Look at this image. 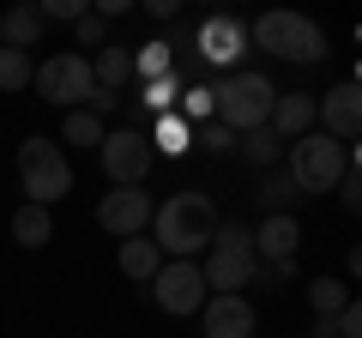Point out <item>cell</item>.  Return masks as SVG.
<instances>
[{
	"mask_svg": "<svg viewBox=\"0 0 362 338\" xmlns=\"http://www.w3.org/2000/svg\"><path fill=\"white\" fill-rule=\"evenodd\" d=\"M13 242H18V247H49V242H54L49 206H30V199H25V206L13 211Z\"/></svg>",
	"mask_w": 362,
	"mask_h": 338,
	"instance_id": "cell-20",
	"label": "cell"
},
{
	"mask_svg": "<svg viewBox=\"0 0 362 338\" xmlns=\"http://www.w3.org/2000/svg\"><path fill=\"white\" fill-rule=\"evenodd\" d=\"M175 91H181L175 73H169V78H151V85H145V109H151V121H157V115H175Z\"/></svg>",
	"mask_w": 362,
	"mask_h": 338,
	"instance_id": "cell-28",
	"label": "cell"
},
{
	"mask_svg": "<svg viewBox=\"0 0 362 338\" xmlns=\"http://www.w3.org/2000/svg\"><path fill=\"white\" fill-rule=\"evenodd\" d=\"M211 121H223V127L242 139V133H254V127H266L272 121V103H278V85H272L266 73H230L223 85H211Z\"/></svg>",
	"mask_w": 362,
	"mask_h": 338,
	"instance_id": "cell-3",
	"label": "cell"
},
{
	"mask_svg": "<svg viewBox=\"0 0 362 338\" xmlns=\"http://www.w3.org/2000/svg\"><path fill=\"white\" fill-rule=\"evenodd\" d=\"M73 30H78V49H103V42H109V25H103L97 13H85Z\"/></svg>",
	"mask_w": 362,
	"mask_h": 338,
	"instance_id": "cell-30",
	"label": "cell"
},
{
	"mask_svg": "<svg viewBox=\"0 0 362 338\" xmlns=\"http://www.w3.org/2000/svg\"><path fill=\"white\" fill-rule=\"evenodd\" d=\"M85 109H90V115H97V121H109V115H115V109H121V91H103V85H90Z\"/></svg>",
	"mask_w": 362,
	"mask_h": 338,
	"instance_id": "cell-32",
	"label": "cell"
},
{
	"mask_svg": "<svg viewBox=\"0 0 362 338\" xmlns=\"http://www.w3.org/2000/svg\"><path fill=\"white\" fill-rule=\"evenodd\" d=\"M90 85H103V91H121V85H133V49H121V42H103V49L90 54Z\"/></svg>",
	"mask_w": 362,
	"mask_h": 338,
	"instance_id": "cell-17",
	"label": "cell"
},
{
	"mask_svg": "<svg viewBox=\"0 0 362 338\" xmlns=\"http://www.w3.org/2000/svg\"><path fill=\"white\" fill-rule=\"evenodd\" d=\"M308 338H338V326H332V314H314V326H308Z\"/></svg>",
	"mask_w": 362,
	"mask_h": 338,
	"instance_id": "cell-33",
	"label": "cell"
},
{
	"mask_svg": "<svg viewBox=\"0 0 362 338\" xmlns=\"http://www.w3.org/2000/svg\"><path fill=\"white\" fill-rule=\"evenodd\" d=\"M103 133H109V127L90 115V109H66V121H61V139H66V145H85V151H97Z\"/></svg>",
	"mask_w": 362,
	"mask_h": 338,
	"instance_id": "cell-22",
	"label": "cell"
},
{
	"mask_svg": "<svg viewBox=\"0 0 362 338\" xmlns=\"http://www.w3.org/2000/svg\"><path fill=\"white\" fill-rule=\"evenodd\" d=\"M37 97L42 103H54V109H85V97H90V54H78V49H54L49 61L37 66Z\"/></svg>",
	"mask_w": 362,
	"mask_h": 338,
	"instance_id": "cell-7",
	"label": "cell"
},
{
	"mask_svg": "<svg viewBox=\"0 0 362 338\" xmlns=\"http://www.w3.org/2000/svg\"><path fill=\"white\" fill-rule=\"evenodd\" d=\"M115 266L133 278V284H151L157 266H163V254H157L151 235H127V242H121V254H115Z\"/></svg>",
	"mask_w": 362,
	"mask_h": 338,
	"instance_id": "cell-18",
	"label": "cell"
},
{
	"mask_svg": "<svg viewBox=\"0 0 362 338\" xmlns=\"http://www.w3.org/2000/svg\"><path fill=\"white\" fill-rule=\"evenodd\" d=\"M296 254H302V223H296V211H272V218L254 230V260H259V266H284V260H296Z\"/></svg>",
	"mask_w": 362,
	"mask_h": 338,
	"instance_id": "cell-13",
	"label": "cell"
},
{
	"mask_svg": "<svg viewBox=\"0 0 362 338\" xmlns=\"http://www.w3.org/2000/svg\"><path fill=\"white\" fill-rule=\"evenodd\" d=\"M314 127H320L326 139H338V145H356V133H362V91H356V78H344V85H332L326 97H314Z\"/></svg>",
	"mask_w": 362,
	"mask_h": 338,
	"instance_id": "cell-10",
	"label": "cell"
},
{
	"mask_svg": "<svg viewBox=\"0 0 362 338\" xmlns=\"http://www.w3.org/2000/svg\"><path fill=\"white\" fill-rule=\"evenodd\" d=\"M211 103H218V97H211V85H206V78H199V85H187V91H181V121H187V127L211 121Z\"/></svg>",
	"mask_w": 362,
	"mask_h": 338,
	"instance_id": "cell-27",
	"label": "cell"
},
{
	"mask_svg": "<svg viewBox=\"0 0 362 338\" xmlns=\"http://www.w3.org/2000/svg\"><path fill=\"white\" fill-rule=\"evenodd\" d=\"M235 145H242V157H247L254 169H272V163H278V151H284V139H278L272 127H254V133H242Z\"/></svg>",
	"mask_w": 362,
	"mask_h": 338,
	"instance_id": "cell-23",
	"label": "cell"
},
{
	"mask_svg": "<svg viewBox=\"0 0 362 338\" xmlns=\"http://www.w3.org/2000/svg\"><path fill=\"white\" fill-rule=\"evenodd\" d=\"M42 13L37 6H6V13H0V49H18V54H30L42 42Z\"/></svg>",
	"mask_w": 362,
	"mask_h": 338,
	"instance_id": "cell-16",
	"label": "cell"
},
{
	"mask_svg": "<svg viewBox=\"0 0 362 338\" xmlns=\"http://www.w3.org/2000/svg\"><path fill=\"white\" fill-rule=\"evenodd\" d=\"M296 199H302V194H296V182H290L284 169L259 182V206H266V218H272V211H296Z\"/></svg>",
	"mask_w": 362,
	"mask_h": 338,
	"instance_id": "cell-24",
	"label": "cell"
},
{
	"mask_svg": "<svg viewBox=\"0 0 362 338\" xmlns=\"http://www.w3.org/2000/svg\"><path fill=\"white\" fill-rule=\"evenodd\" d=\"M199 278H206L211 296H242V290L259 278L254 230H242V223H218V235H211V247H206V260H199Z\"/></svg>",
	"mask_w": 362,
	"mask_h": 338,
	"instance_id": "cell-2",
	"label": "cell"
},
{
	"mask_svg": "<svg viewBox=\"0 0 362 338\" xmlns=\"http://www.w3.org/2000/svg\"><path fill=\"white\" fill-rule=\"evenodd\" d=\"M247 49L296 61V66H314V61H326V30L314 18H302V13H266V18L247 25Z\"/></svg>",
	"mask_w": 362,
	"mask_h": 338,
	"instance_id": "cell-5",
	"label": "cell"
},
{
	"mask_svg": "<svg viewBox=\"0 0 362 338\" xmlns=\"http://www.w3.org/2000/svg\"><path fill=\"white\" fill-rule=\"evenodd\" d=\"M194 54H199V66H230V61H242V54H247V25H242V18H230V13L206 18L199 37H194Z\"/></svg>",
	"mask_w": 362,
	"mask_h": 338,
	"instance_id": "cell-12",
	"label": "cell"
},
{
	"mask_svg": "<svg viewBox=\"0 0 362 338\" xmlns=\"http://www.w3.org/2000/svg\"><path fill=\"white\" fill-rule=\"evenodd\" d=\"M18 187H25L30 206L66 199L73 194V163H66V151L54 139H42V133H30V139L18 145Z\"/></svg>",
	"mask_w": 362,
	"mask_h": 338,
	"instance_id": "cell-6",
	"label": "cell"
},
{
	"mask_svg": "<svg viewBox=\"0 0 362 338\" xmlns=\"http://www.w3.org/2000/svg\"><path fill=\"white\" fill-rule=\"evenodd\" d=\"M194 145H206V151H230L235 133L223 127V121H199V127H194Z\"/></svg>",
	"mask_w": 362,
	"mask_h": 338,
	"instance_id": "cell-29",
	"label": "cell"
},
{
	"mask_svg": "<svg viewBox=\"0 0 362 338\" xmlns=\"http://www.w3.org/2000/svg\"><path fill=\"white\" fill-rule=\"evenodd\" d=\"M97 163H103V175L115 187H145V175L157 169V151H151V139H145V127H115L97 145Z\"/></svg>",
	"mask_w": 362,
	"mask_h": 338,
	"instance_id": "cell-8",
	"label": "cell"
},
{
	"mask_svg": "<svg viewBox=\"0 0 362 338\" xmlns=\"http://www.w3.org/2000/svg\"><path fill=\"white\" fill-rule=\"evenodd\" d=\"M145 235L157 242L163 260H199L211 247V235H218V206H211V194H169L151 211Z\"/></svg>",
	"mask_w": 362,
	"mask_h": 338,
	"instance_id": "cell-1",
	"label": "cell"
},
{
	"mask_svg": "<svg viewBox=\"0 0 362 338\" xmlns=\"http://www.w3.org/2000/svg\"><path fill=\"white\" fill-rule=\"evenodd\" d=\"M206 278H199V260H163L151 278V302L169 314V320H187V314L206 308Z\"/></svg>",
	"mask_w": 362,
	"mask_h": 338,
	"instance_id": "cell-9",
	"label": "cell"
},
{
	"mask_svg": "<svg viewBox=\"0 0 362 338\" xmlns=\"http://www.w3.org/2000/svg\"><path fill=\"white\" fill-rule=\"evenodd\" d=\"M254 302L247 296H206L199 308V332L206 338H254Z\"/></svg>",
	"mask_w": 362,
	"mask_h": 338,
	"instance_id": "cell-14",
	"label": "cell"
},
{
	"mask_svg": "<svg viewBox=\"0 0 362 338\" xmlns=\"http://www.w3.org/2000/svg\"><path fill=\"white\" fill-rule=\"evenodd\" d=\"M308 302H314V314H338L350 302V284L344 278H314L308 284Z\"/></svg>",
	"mask_w": 362,
	"mask_h": 338,
	"instance_id": "cell-26",
	"label": "cell"
},
{
	"mask_svg": "<svg viewBox=\"0 0 362 338\" xmlns=\"http://www.w3.org/2000/svg\"><path fill=\"white\" fill-rule=\"evenodd\" d=\"M145 139H151L157 157H187V151H194V127H187L181 115H157V121H145Z\"/></svg>",
	"mask_w": 362,
	"mask_h": 338,
	"instance_id": "cell-19",
	"label": "cell"
},
{
	"mask_svg": "<svg viewBox=\"0 0 362 338\" xmlns=\"http://www.w3.org/2000/svg\"><path fill=\"white\" fill-rule=\"evenodd\" d=\"M151 211H157V199L145 194V187H115V194H103V206H97V223L127 242V235L151 230Z\"/></svg>",
	"mask_w": 362,
	"mask_h": 338,
	"instance_id": "cell-11",
	"label": "cell"
},
{
	"mask_svg": "<svg viewBox=\"0 0 362 338\" xmlns=\"http://www.w3.org/2000/svg\"><path fill=\"white\" fill-rule=\"evenodd\" d=\"M278 139H302V133H314V97L308 91H278V103H272V121H266Z\"/></svg>",
	"mask_w": 362,
	"mask_h": 338,
	"instance_id": "cell-15",
	"label": "cell"
},
{
	"mask_svg": "<svg viewBox=\"0 0 362 338\" xmlns=\"http://www.w3.org/2000/svg\"><path fill=\"white\" fill-rule=\"evenodd\" d=\"M37 13H42V25H49V18H73V25H78V18H85L90 6H85V0H42Z\"/></svg>",
	"mask_w": 362,
	"mask_h": 338,
	"instance_id": "cell-31",
	"label": "cell"
},
{
	"mask_svg": "<svg viewBox=\"0 0 362 338\" xmlns=\"http://www.w3.org/2000/svg\"><path fill=\"white\" fill-rule=\"evenodd\" d=\"M350 151L356 145H338V139H326L314 127V133H302V139L284 145V175L296 182V194H332L338 175L350 169Z\"/></svg>",
	"mask_w": 362,
	"mask_h": 338,
	"instance_id": "cell-4",
	"label": "cell"
},
{
	"mask_svg": "<svg viewBox=\"0 0 362 338\" xmlns=\"http://www.w3.org/2000/svg\"><path fill=\"white\" fill-rule=\"evenodd\" d=\"M169 73H175V42L151 37V42H139V49H133V78H145V85H151V78H169Z\"/></svg>",
	"mask_w": 362,
	"mask_h": 338,
	"instance_id": "cell-21",
	"label": "cell"
},
{
	"mask_svg": "<svg viewBox=\"0 0 362 338\" xmlns=\"http://www.w3.org/2000/svg\"><path fill=\"white\" fill-rule=\"evenodd\" d=\"M30 78H37V61L18 49H0V91H25Z\"/></svg>",
	"mask_w": 362,
	"mask_h": 338,
	"instance_id": "cell-25",
	"label": "cell"
}]
</instances>
